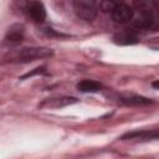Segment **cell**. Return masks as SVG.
Masks as SVG:
<instances>
[{
	"mask_svg": "<svg viewBox=\"0 0 159 159\" xmlns=\"http://www.w3.org/2000/svg\"><path fill=\"white\" fill-rule=\"evenodd\" d=\"M153 86H154V87H155V88H158V81H155V82H154V83H153Z\"/></svg>",
	"mask_w": 159,
	"mask_h": 159,
	"instance_id": "14",
	"label": "cell"
},
{
	"mask_svg": "<svg viewBox=\"0 0 159 159\" xmlns=\"http://www.w3.org/2000/svg\"><path fill=\"white\" fill-rule=\"evenodd\" d=\"M119 101L128 106H147L152 103L149 98H145L138 94H124L119 97Z\"/></svg>",
	"mask_w": 159,
	"mask_h": 159,
	"instance_id": "10",
	"label": "cell"
},
{
	"mask_svg": "<svg viewBox=\"0 0 159 159\" xmlns=\"http://www.w3.org/2000/svg\"><path fill=\"white\" fill-rule=\"evenodd\" d=\"M24 35H25V29L21 24H14L9 27L6 35H5V43L7 46H17L21 43V41L24 40Z\"/></svg>",
	"mask_w": 159,
	"mask_h": 159,
	"instance_id": "4",
	"label": "cell"
},
{
	"mask_svg": "<svg viewBox=\"0 0 159 159\" xmlns=\"http://www.w3.org/2000/svg\"><path fill=\"white\" fill-rule=\"evenodd\" d=\"M122 2H123V0H101L99 7L104 12H111L116 6H118Z\"/></svg>",
	"mask_w": 159,
	"mask_h": 159,
	"instance_id": "12",
	"label": "cell"
},
{
	"mask_svg": "<svg viewBox=\"0 0 159 159\" xmlns=\"http://www.w3.org/2000/svg\"><path fill=\"white\" fill-rule=\"evenodd\" d=\"M27 14L30 15V17L36 21V22H43L45 19H46V10H45V6L37 1V0H34V1H30L27 4Z\"/></svg>",
	"mask_w": 159,
	"mask_h": 159,
	"instance_id": "6",
	"label": "cell"
},
{
	"mask_svg": "<svg viewBox=\"0 0 159 159\" xmlns=\"http://www.w3.org/2000/svg\"><path fill=\"white\" fill-rule=\"evenodd\" d=\"M132 20H133L134 27H137V29L150 30V29H155V26H157L155 11H138L137 16Z\"/></svg>",
	"mask_w": 159,
	"mask_h": 159,
	"instance_id": "3",
	"label": "cell"
},
{
	"mask_svg": "<svg viewBox=\"0 0 159 159\" xmlns=\"http://www.w3.org/2000/svg\"><path fill=\"white\" fill-rule=\"evenodd\" d=\"M78 99L75 97H61V98H48L43 101L40 107L41 108H62L66 106H71L73 103H77Z\"/></svg>",
	"mask_w": 159,
	"mask_h": 159,
	"instance_id": "7",
	"label": "cell"
},
{
	"mask_svg": "<svg viewBox=\"0 0 159 159\" xmlns=\"http://www.w3.org/2000/svg\"><path fill=\"white\" fill-rule=\"evenodd\" d=\"M53 55V51L47 47H24L16 50L9 55L7 61L10 62H20V63H29L37 60L48 58Z\"/></svg>",
	"mask_w": 159,
	"mask_h": 159,
	"instance_id": "1",
	"label": "cell"
},
{
	"mask_svg": "<svg viewBox=\"0 0 159 159\" xmlns=\"http://www.w3.org/2000/svg\"><path fill=\"white\" fill-rule=\"evenodd\" d=\"M111 14H112V19H113L116 22H118V24L129 22V21L133 19V16H134L133 9H132L129 5L124 4V2L119 4L118 6H116V7L111 11Z\"/></svg>",
	"mask_w": 159,
	"mask_h": 159,
	"instance_id": "5",
	"label": "cell"
},
{
	"mask_svg": "<svg viewBox=\"0 0 159 159\" xmlns=\"http://www.w3.org/2000/svg\"><path fill=\"white\" fill-rule=\"evenodd\" d=\"M102 88V84L97 81H93V80H82L77 83V89L81 91V92H98L101 91Z\"/></svg>",
	"mask_w": 159,
	"mask_h": 159,
	"instance_id": "11",
	"label": "cell"
},
{
	"mask_svg": "<svg viewBox=\"0 0 159 159\" xmlns=\"http://www.w3.org/2000/svg\"><path fill=\"white\" fill-rule=\"evenodd\" d=\"M122 140H129V139H140V140H150V139H158V130H134L128 132L120 137Z\"/></svg>",
	"mask_w": 159,
	"mask_h": 159,
	"instance_id": "8",
	"label": "cell"
},
{
	"mask_svg": "<svg viewBox=\"0 0 159 159\" xmlns=\"http://www.w3.org/2000/svg\"><path fill=\"white\" fill-rule=\"evenodd\" d=\"M113 40L118 45H133L138 42V36L133 30H124L113 36Z\"/></svg>",
	"mask_w": 159,
	"mask_h": 159,
	"instance_id": "9",
	"label": "cell"
},
{
	"mask_svg": "<svg viewBox=\"0 0 159 159\" xmlns=\"http://www.w3.org/2000/svg\"><path fill=\"white\" fill-rule=\"evenodd\" d=\"M41 73H46V67L45 66H41V67H37V68H35L34 71H31V72H27L26 75H24V76H21V80H25V78H27V77H32V76H35V75H41Z\"/></svg>",
	"mask_w": 159,
	"mask_h": 159,
	"instance_id": "13",
	"label": "cell"
},
{
	"mask_svg": "<svg viewBox=\"0 0 159 159\" xmlns=\"http://www.w3.org/2000/svg\"><path fill=\"white\" fill-rule=\"evenodd\" d=\"M73 10L76 15L86 21H92L97 16V1L96 0H75Z\"/></svg>",
	"mask_w": 159,
	"mask_h": 159,
	"instance_id": "2",
	"label": "cell"
}]
</instances>
